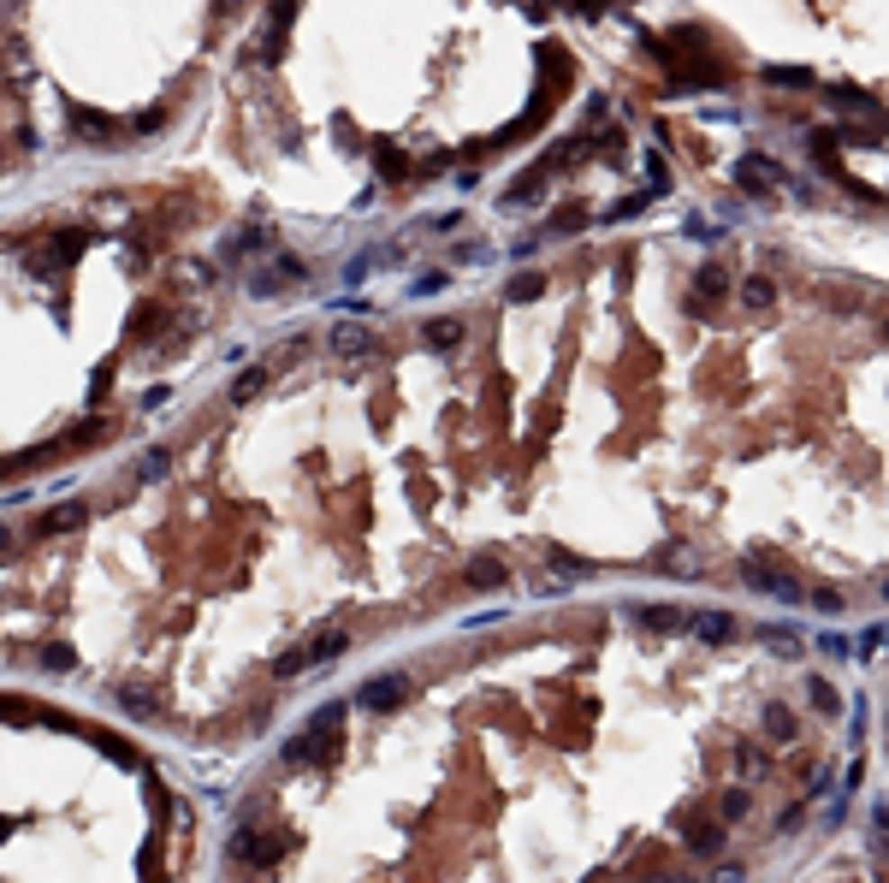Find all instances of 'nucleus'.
Here are the masks:
<instances>
[{
    "label": "nucleus",
    "instance_id": "1",
    "mask_svg": "<svg viewBox=\"0 0 889 883\" xmlns=\"http://www.w3.org/2000/svg\"><path fill=\"white\" fill-rule=\"evenodd\" d=\"M339 741H344V706H321V712L309 717V729L285 747V759H291V765H332V759H339Z\"/></svg>",
    "mask_w": 889,
    "mask_h": 883
},
{
    "label": "nucleus",
    "instance_id": "2",
    "mask_svg": "<svg viewBox=\"0 0 889 883\" xmlns=\"http://www.w3.org/2000/svg\"><path fill=\"white\" fill-rule=\"evenodd\" d=\"M285 848H291V836H261V830H238L231 836V854L249 860V866H279Z\"/></svg>",
    "mask_w": 889,
    "mask_h": 883
},
{
    "label": "nucleus",
    "instance_id": "3",
    "mask_svg": "<svg viewBox=\"0 0 889 883\" xmlns=\"http://www.w3.org/2000/svg\"><path fill=\"white\" fill-rule=\"evenodd\" d=\"M339 653H344V635H321V641H309V646H291V653L273 664V676H296V670L326 664V658H339Z\"/></svg>",
    "mask_w": 889,
    "mask_h": 883
},
{
    "label": "nucleus",
    "instance_id": "4",
    "mask_svg": "<svg viewBox=\"0 0 889 883\" xmlns=\"http://www.w3.org/2000/svg\"><path fill=\"white\" fill-rule=\"evenodd\" d=\"M404 699H410V676H404V670H386V676H374V682L362 688L367 712H397Z\"/></svg>",
    "mask_w": 889,
    "mask_h": 883
},
{
    "label": "nucleus",
    "instance_id": "5",
    "mask_svg": "<svg viewBox=\"0 0 889 883\" xmlns=\"http://www.w3.org/2000/svg\"><path fill=\"white\" fill-rule=\"evenodd\" d=\"M741 575L753 581V593H776V599H801V587H794L789 570H776V563H765V557H748L741 563Z\"/></svg>",
    "mask_w": 889,
    "mask_h": 883
},
{
    "label": "nucleus",
    "instance_id": "6",
    "mask_svg": "<svg viewBox=\"0 0 889 883\" xmlns=\"http://www.w3.org/2000/svg\"><path fill=\"white\" fill-rule=\"evenodd\" d=\"M629 623L635 628H682L688 611H676V605H629Z\"/></svg>",
    "mask_w": 889,
    "mask_h": 883
},
{
    "label": "nucleus",
    "instance_id": "7",
    "mask_svg": "<svg viewBox=\"0 0 889 883\" xmlns=\"http://www.w3.org/2000/svg\"><path fill=\"white\" fill-rule=\"evenodd\" d=\"M682 628H700V641L718 646V641H730V635H735V617L730 611H688V623H682Z\"/></svg>",
    "mask_w": 889,
    "mask_h": 883
},
{
    "label": "nucleus",
    "instance_id": "8",
    "mask_svg": "<svg viewBox=\"0 0 889 883\" xmlns=\"http://www.w3.org/2000/svg\"><path fill=\"white\" fill-rule=\"evenodd\" d=\"M71 527H84V504H54L36 516V534H71Z\"/></svg>",
    "mask_w": 889,
    "mask_h": 883
},
{
    "label": "nucleus",
    "instance_id": "9",
    "mask_svg": "<svg viewBox=\"0 0 889 883\" xmlns=\"http://www.w3.org/2000/svg\"><path fill=\"white\" fill-rule=\"evenodd\" d=\"M468 581H475V587H504L510 570L498 563V557H475V563H468Z\"/></svg>",
    "mask_w": 889,
    "mask_h": 883
},
{
    "label": "nucleus",
    "instance_id": "10",
    "mask_svg": "<svg viewBox=\"0 0 889 883\" xmlns=\"http://www.w3.org/2000/svg\"><path fill=\"white\" fill-rule=\"evenodd\" d=\"M682 842H688L694 854H712L723 842V824H682Z\"/></svg>",
    "mask_w": 889,
    "mask_h": 883
},
{
    "label": "nucleus",
    "instance_id": "11",
    "mask_svg": "<svg viewBox=\"0 0 889 883\" xmlns=\"http://www.w3.org/2000/svg\"><path fill=\"white\" fill-rule=\"evenodd\" d=\"M771 178H776V172H765L759 155H748L741 167H735V185H741V190H771Z\"/></svg>",
    "mask_w": 889,
    "mask_h": 883
},
{
    "label": "nucleus",
    "instance_id": "12",
    "mask_svg": "<svg viewBox=\"0 0 889 883\" xmlns=\"http://www.w3.org/2000/svg\"><path fill=\"white\" fill-rule=\"evenodd\" d=\"M694 291H700V297H723V291H730V279H723V267H718V261H706V267H700Z\"/></svg>",
    "mask_w": 889,
    "mask_h": 883
},
{
    "label": "nucleus",
    "instance_id": "13",
    "mask_svg": "<svg viewBox=\"0 0 889 883\" xmlns=\"http://www.w3.org/2000/svg\"><path fill=\"white\" fill-rule=\"evenodd\" d=\"M89 741H95L107 759H119V765H137V747H131V741H119V735H89Z\"/></svg>",
    "mask_w": 889,
    "mask_h": 883
},
{
    "label": "nucleus",
    "instance_id": "14",
    "mask_svg": "<svg viewBox=\"0 0 889 883\" xmlns=\"http://www.w3.org/2000/svg\"><path fill=\"white\" fill-rule=\"evenodd\" d=\"M765 735L794 741V717H789V706H771V712H765Z\"/></svg>",
    "mask_w": 889,
    "mask_h": 883
},
{
    "label": "nucleus",
    "instance_id": "15",
    "mask_svg": "<svg viewBox=\"0 0 889 883\" xmlns=\"http://www.w3.org/2000/svg\"><path fill=\"white\" fill-rule=\"evenodd\" d=\"M427 338L451 350V344H463V320H433V327H427Z\"/></svg>",
    "mask_w": 889,
    "mask_h": 883
},
{
    "label": "nucleus",
    "instance_id": "16",
    "mask_svg": "<svg viewBox=\"0 0 889 883\" xmlns=\"http://www.w3.org/2000/svg\"><path fill=\"white\" fill-rule=\"evenodd\" d=\"M119 699H125V706H131L137 717H155V712H160V699H155V694H142V688H125Z\"/></svg>",
    "mask_w": 889,
    "mask_h": 883
},
{
    "label": "nucleus",
    "instance_id": "17",
    "mask_svg": "<svg viewBox=\"0 0 889 883\" xmlns=\"http://www.w3.org/2000/svg\"><path fill=\"white\" fill-rule=\"evenodd\" d=\"M806 694H812V706H819V712H842V699H836V688H830V682H812Z\"/></svg>",
    "mask_w": 889,
    "mask_h": 883
},
{
    "label": "nucleus",
    "instance_id": "18",
    "mask_svg": "<svg viewBox=\"0 0 889 883\" xmlns=\"http://www.w3.org/2000/svg\"><path fill=\"white\" fill-rule=\"evenodd\" d=\"M540 291H546V279H540V273H522V279L510 285V297L522 302V297H540Z\"/></svg>",
    "mask_w": 889,
    "mask_h": 883
},
{
    "label": "nucleus",
    "instance_id": "19",
    "mask_svg": "<svg viewBox=\"0 0 889 883\" xmlns=\"http://www.w3.org/2000/svg\"><path fill=\"white\" fill-rule=\"evenodd\" d=\"M42 670H71V646H42Z\"/></svg>",
    "mask_w": 889,
    "mask_h": 883
},
{
    "label": "nucleus",
    "instance_id": "20",
    "mask_svg": "<svg viewBox=\"0 0 889 883\" xmlns=\"http://www.w3.org/2000/svg\"><path fill=\"white\" fill-rule=\"evenodd\" d=\"M741 812H748V788H730L723 795V818H741Z\"/></svg>",
    "mask_w": 889,
    "mask_h": 883
},
{
    "label": "nucleus",
    "instance_id": "21",
    "mask_svg": "<svg viewBox=\"0 0 889 883\" xmlns=\"http://www.w3.org/2000/svg\"><path fill=\"white\" fill-rule=\"evenodd\" d=\"M735 765H741V770H748V777H753V770H759L765 759H759V747H735Z\"/></svg>",
    "mask_w": 889,
    "mask_h": 883
},
{
    "label": "nucleus",
    "instance_id": "22",
    "mask_svg": "<svg viewBox=\"0 0 889 883\" xmlns=\"http://www.w3.org/2000/svg\"><path fill=\"white\" fill-rule=\"evenodd\" d=\"M261 385H268V374H261V368H249V374L238 380V398H249V392H261Z\"/></svg>",
    "mask_w": 889,
    "mask_h": 883
},
{
    "label": "nucleus",
    "instance_id": "23",
    "mask_svg": "<svg viewBox=\"0 0 889 883\" xmlns=\"http://www.w3.org/2000/svg\"><path fill=\"white\" fill-rule=\"evenodd\" d=\"M0 545H6V527H0Z\"/></svg>",
    "mask_w": 889,
    "mask_h": 883
},
{
    "label": "nucleus",
    "instance_id": "24",
    "mask_svg": "<svg viewBox=\"0 0 889 883\" xmlns=\"http://www.w3.org/2000/svg\"><path fill=\"white\" fill-rule=\"evenodd\" d=\"M652 883H670V878H652Z\"/></svg>",
    "mask_w": 889,
    "mask_h": 883
}]
</instances>
